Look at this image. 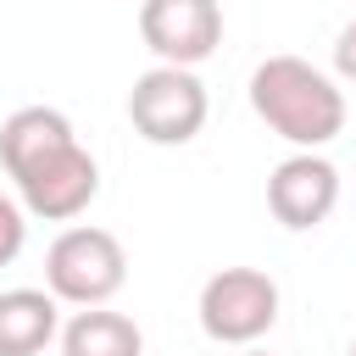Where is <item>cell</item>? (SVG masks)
<instances>
[{"instance_id":"cell-1","label":"cell","mask_w":356,"mask_h":356,"mask_svg":"<svg viewBox=\"0 0 356 356\" xmlns=\"http://www.w3.org/2000/svg\"><path fill=\"white\" fill-rule=\"evenodd\" d=\"M0 167L17 184L22 211L44 222H72L100 195V161L56 106H17L0 122Z\"/></svg>"},{"instance_id":"cell-2","label":"cell","mask_w":356,"mask_h":356,"mask_svg":"<svg viewBox=\"0 0 356 356\" xmlns=\"http://www.w3.org/2000/svg\"><path fill=\"white\" fill-rule=\"evenodd\" d=\"M250 111L295 150H323L345 134V89L300 56H267L250 72Z\"/></svg>"},{"instance_id":"cell-3","label":"cell","mask_w":356,"mask_h":356,"mask_svg":"<svg viewBox=\"0 0 356 356\" xmlns=\"http://www.w3.org/2000/svg\"><path fill=\"white\" fill-rule=\"evenodd\" d=\"M128 284V250L111 228H67L44 250V289L61 306H106Z\"/></svg>"},{"instance_id":"cell-4","label":"cell","mask_w":356,"mask_h":356,"mask_svg":"<svg viewBox=\"0 0 356 356\" xmlns=\"http://www.w3.org/2000/svg\"><path fill=\"white\" fill-rule=\"evenodd\" d=\"M206 111H211L206 83H200L189 67H161V61H156V67L139 72L134 89H128V122H134V134H139L145 145H161V150L189 145V139L206 128Z\"/></svg>"},{"instance_id":"cell-5","label":"cell","mask_w":356,"mask_h":356,"mask_svg":"<svg viewBox=\"0 0 356 356\" xmlns=\"http://www.w3.org/2000/svg\"><path fill=\"white\" fill-rule=\"evenodd\" d=\"M200 328L217 345H256L278 323V284L261 267H222L200 284Z\"/></svg>"},{"instance_id":"cell-6","label":"cell","mask_w":356,"mask_h":356,"mask_svg":"<svg viewBox=\"0 0 356 356\" xmlns=\"http://www.w3.org/2000/svg\"><path fill=\"white\" fill-rule=\"evenodd\" d=\"M139 39L161 67H200L222 44L217 0H139Z\"/></svg>"},{"instance_id":"cell-7","label":"cell","mask_w":356,"mask_h":356,"mask_svg":"<svg viewBox=\"0 0 356 356\" xmlns=\"http://www.w3.org/2000/svg\"><path fill=\"white\" fill-rule=\"evenodd\" d=\"M339 206V167L317 150H295L273 167L267 178V211L289 228V234H312L328 222V211Z\"/></svg>"},{"instance_id":"cell-8","label":"cell","mask_w":356,"mask_h":356,"mask_svg":"<svg viewBox=\"0 0 356 356\" xmlns=\"http://www.w3.org/2000/svg\"><path fill=\"white\" fill-rule=\"evenodd\" d=\"M56 334H61V300L50 289L0 295V356H39Z\"/></svg>"},{"instance_id":"cell-9","label":"cell","mask_w":356,"mask_h":356,"mask_svg":"<svg viewBox=\"0 0 356 356\" xmlns=\"http://www.w3.org/2000/svg\"><path fill=\"white\" fill-rule=\"evenodd\" d=\"M56 339H61V356H145L139 323L111 306H78Z\"/></svg>"},{"instance_id":"cell-10","label":"cell","mask_w":356,"mask_h":356,"mask_svg":"<svg viewBox=\"0 0 356 356\" xmlns=\"http://www.w3.org/2000/svg\"><path fill=\"white\" fill-rule=\"evenodd\" d=\"M22 245H28V211L11 195H0V267H11L22 256Z\"/></svg>"},{"instance_id":"cell-11","label":"cell","mask_w":356,"mask_h":356,"mask_svg":"<svg viewBox=\"0 0 356 356\" xmlns=\"http://www.w3.org/2000/svg\"><path fill=\"white\" fill-rule=\"evenodd\" d=\"M334 72H339L345 83H356V17L334 33Z\"/></svg>"},{"instance_id":"cell-12","label":"cell","mask_w":356,"mask_h":356,"mask_svg":"<svg viewBox=\"0 0 356 356\" xmlns=\"http://www.w3.org/2000/svg\"><path fill=\"white\" fill-rule=\"evenodd\" d=\"M239 356H267V350H256V345H245V350H239Z\"/></svg>"},{"instance_id":"cell-13","label":"cell","mask_w":356,"mask_h":356,"mask_svg":"<svg viewBox=\"0 0 356 356\" xmlns=\"http://www.w3.org/2000/svg\"><path fill=\"white\" fill-rule=\"evenodd\" d=\"M350 356H356V339H350Z\"/></svg>"}]
</instances>
